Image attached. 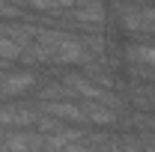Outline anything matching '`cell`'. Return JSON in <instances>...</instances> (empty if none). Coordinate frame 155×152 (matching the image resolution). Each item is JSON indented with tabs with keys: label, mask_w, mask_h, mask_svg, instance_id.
<instances>
[{
	"label": "cell",
	"mask_w": 155,
	"mask_h": 152,
	"mask_svg": "<svg viewBox=\"0 0 155 152\" xmlns=\"http://www.w3.org/2000/svg\"><path fill=\"white\" fill-rule=\"evenodd\" d=\"M39 84V72L33 66H21V69H6L0 78V101H9V98H21V95H30Z\"/></svg>",
	"instance_id": "cell-1"
},
{
	"label": "cell",
	"mask_w": 155,
	"mask_h": 152,
	"mask_svg": "<svg viewBox=\"0 0 155 152\" xmlns=\"http://www.w3.org/2000/svg\"><path fill=\"white\" fill-rule=\"evenodd\" d=\"M21 54H24V48H21L15 39H9L6 33H0V57L6 60V63H18Z\"/></svg>",
	"instance_id": "cell-5"
},
{
	"label": "cell",
	"mask_w": 155,
	"mask_h": 152,
	"mask_svg": "<svg viewBox=\"0 0 155 152\" xmlns=\"http://www.w3.org/2000/svg\"><path fill=\"white\" fill-rule=\"evenodd\" d=\"M39 104L36 101H0V128L9 131V128H33L39 119Z\"/></svg>",
	"instance_id": "cell-2"
},
{
	"label": "cell",
	"mask_w": 155,
	"mask_h": 152,
	"mask_svg": "<svg viewBox=\"0 0 155 152\" xmlns=\"http://www.w3.org/2000/svg\"><path fill=\"white\" fill-rule=\"evenodd\" d=\"M72 3L75 0H27V9L39 12V18L45 21V24H54V18H57L60 12H66Z\"/></svg>",
	"instance_id": "cell-4"
},
{
	"label": "cell",
	"mask_w": 155,
	"mask_h": 152,
	"mask_svg": "<svg viewBox=\"0 0 155 152\" xmlns=\"http://www.w3.org/2000/svg\"><path fill=\"white\" fill-rule=\"evenodd\" d=\"M78 101H81L84 116H87L90 125H96V128H114V125H119V111H114L110 104H104L98 98H78Z\"/></svg>",
	"instance_id": "cell-3"
}]
</instances>
